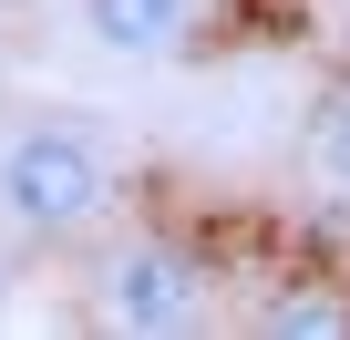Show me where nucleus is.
I'll return each instance as SVG.
<instances>
[{"instance_id": "obj_1", "label": "nucleus", "mask_w": 350, "mask_h": 340, "mask_svg": "<svg viewBox=\"0 0 350 340\" xmlns=\"http://www.w3.org/2000/svg\"><path fill=\"white\" fill-rule=\"evenodd\" d=\"M103 196H113V176H103V155L72 124H31V134H11V155H0V217L31 227V237L93 227Z\"/></svg>"}, {"instance_id": "obj_2", "label": "nucleus", "mask_w": 350, "mask_h": 340, "mask_svg": "<svg viewBox=\"0 0 350 340\" xmlns=\"http://www.w3.org/2000/svg\"><path fill=\"white\" fill-rule=\"evenodd\" d=\"M113 319H124V330H186V319H196V268L175 258V248L113 258Z\"/></svg>"}, {"instance_id": "obj_3", "label": "nucleus", "mask_w": 350, "mask_h": 340, "mask_svg": "<svg viewBox=\"0 0 350 340\" xmlns=\"http://www.w3.org/2000/svg\"><path fill=\"white\" fill-rule=\"evenodd\" d=\"M83 21L113 52H175L186 42V0H83Z\"/></svg>"}, {"instance_id": "obj_4", "label": "nucleus", "mask_w": 350, "mask_h": 340, "mask_svg": "<svg viewBox=\"0 0 350 340\" xmlns=\"http://www.w3.org/2000/svg\"><path fill=\"white\" fill-rule=\"evenodd\" d=\"M268 330H299V340L319 330V340H340V330H350V299H340V289H288V299H268Z\"/></svg>"}, {"instance_id": "obj_5", "label": "nucleus", "mask_w": 350, "mask_h": 340, "mask_svg": "<svg viewBox=\"0 0 350 340\" xmlns=\"http://www.w3.org/2000/svg\"><path fill=\"white\" fill-rule=\"evenodd\" d=\"M329 165H340V186H350V114H340V134H329Z\"/></svg>"}]
</instances>
